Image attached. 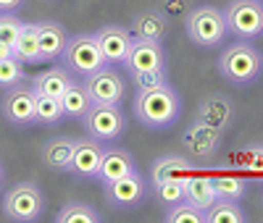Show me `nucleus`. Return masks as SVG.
<instances>
[{
    "label": "nucleus",
    "instance_id": "1",
    "mask_svg": "<svg viewBox=\"0 0 263 223\" xmlns=\"http://www.w3.org/2000/svg\"><path fill=\"white\" fill-rule=\"evenodd\" d=\"M135 116L147 129H168L182 116V100L179 92L171 84L137 92L135 97Z\"/></svg>",
    "mask_w": 263,
    "mask_h": 223
},
{
    "label": "nucleus",
    "instance_id": "2",
    "mask_svg": "<svg viewBox=\"0 0 263 223\" xmlns=\"http://www.w3.org/2000/svg\"><path fill=\"white\" fill-rule=\"evenodd\" d=\"M260 71H263V55L255 45H250L245 39L232 42L221 53V58H218V74L234 87L253 84L260 76Z\"/></svg>",
    "mask_w": 263,
    "mask_h": 223
},
{
    "label": "nucleus",
    "instance_id": "3",
    "mask_svg": "<svg viewBox=\"0 0 263 223\" xmlns=\"http://www.w3.org/2000/svg\"><path fill=\"white\" fill-rule=\"evenodd\" d=\"M48 199L34 181H18L3 194V215L13 223H32L45 215Z\"/></svg>",
    "mask_w": 263,
    "mask_h": 223
},
{
    "label": "nucleus",
    "instance_id": "4",
    "mask_svg": "<svg viewBox=\"0 0 263 223\" xmlns=\"http://www.w3.org/2000/svg\"><path fill=\"white\" fill-rule=\"evenodd\" d=\"M184 32H187L190 42L197 45V48H218L227 37L224 13L213 6L190 8L184 16Z\"/></svg>",
    "mask_w": 263,
    "mask_h": 223
},
{
    "label": "nucleus",
    "instance_id": "5",
    "mask_svg": "<svg viewBox=\"0 0 263 223\" xmlns=\"http://www.w3.org/2000/svg\"><path fill=\"white\" fill-rule=\"evenodd\" d=\"M82 124L92 139L98 142H116L126 131V118L119 103H92V108L82 116Z\"/></svg>",
    "mask_w": 263,
    "mask_h": 223
},
{
    "label": "nucleus",
    "instance_id": "6",
    "mask_svg": "<svg viewBox=\"0 0 263 223\" xmlns=\"http://www.w3.org/2000/svg\"><path fill=\"white\" fill-rule=\"evenodd\" d=\"M227 32L237 39L253 42L263 37V3L260 0H232L224 11Z\"/></svg>",
    "mask_w": 263,
    "mask_h": 223
},
{
    "label": "nucleus",
    "instance_id": "7",
    "mask_svg": "<svg viewBox=\"0 0 263 223\" xmlns=\"http://www.w3.org/2000/svg\"><path fill=\"white\" fill-rule=\"evenodd\" d=\"M61 58H63L66 69H69L71 74H77V76H82V79L87 74L98 71L100 66H105L95 34H74V37H69Z\"/></svg>",
    "mask_w": 263,
    "mask_h": 223
},
{
    "label": "nucleus",
    "instance_id": "8",
    "mask_svg": "<svg viewBox=\"0 0 263 223\" xmlns=\"http://www.w3.org/2000/svg\"><path fill=\"white\" fill-rule=\"evenodd\" d=\"M34 105H37L34 89L29 84H16L0 100V113L11 126H34Z\"/></svg>",
    "mask_w": 263,
    "mask_h": 223
},
{
    "label": "nucleus",
    "instance_id": "9",
    "mask_svg": "<svg viewBox=\"0 0 263 223\" xmlns=\"http://www.w3.org/2000/svg\"><path fill=\"white\" fill-rule=\"evenodd\" d=\"M84 87L90 92L92 103H121L126 95V84L121 74L116 71V66H100L98 71L84 76Z\"/></svg>",
    "mask_w": 263,
    "mask_h": 223
},
{
    "label": "nucleus",
    "instance_id": "10",
    "mask_svg": "<svg viewBox=\"0 0 263 223\" xmlns=\"http://www.w3.org/2000/svg\"><path fill=\"white\" fill-rule=\"evenodd\" d=\"M103 189H105V202L111 208L129 210V208H137L145 199V178L140 171H132L129 176L103 184Z\"/></svg>",
    "mask_w": 263,
    "mask_h": 223
},
{
    "label": "nucleus",
    "instance_id": "11",
    "mask_svg": "<svg viewBox=\"0 0 263 223\" xmlns=\"http://www.w3.org/2000/svg\"><path fill=\"white\" fill-rule=\"evenodd\" d=\"M129 74H137V71H150V69H161L166 66V53H163V45L158 39H142V37H132V45L126 50L124 63Z\"/></svg>",
    "mask_w": 263,
    "mask_h": 223
},
{
    "label": "nucleus",
    "instance_id": "12",
    "mask_svg": "<svg viewBox=\"0 0 263 223\" xmlns=\"http://www.w3.org/2000/svg\"><path fill=\"white\" fill-rule=\"evenodd\" d=\"M95 37H98V48L103 53V60L108 66H121L129 45H132V32L121 24H105L103 29L95 32Z\"/></svg>",
    "mask_w": 263,
    "mask_h": 223
},
{
    "label": "nucleus",
    "instance_id": "13",
    "mask_svg": "<svg viewBox=\"0 0 263 223\" xmlns=\"http://www.w3.org/2000/svg\"><path fill=\"white\" fill-rule=\"evenodd\" d=\"M221 139H224V131L216 129L205 121H195L182 137V145L197 155V158H213V155L218 152V147H221Z\"/></svg>",
    "mask_w": 263,
    "mask_h": 223
},
{
    "label": "nucleus",
    "instance_id": "14",
    "mask_svg": "<svg viewBox=\"0 0 263 223\" xmlns=\"http://www.w3.org/2000/svg\"><path fill=\"white\" fill-rule=\"evenodd\" d=\"M132 171H137V160L135 155L124 147H103V158H100V168H98V181L108 184L116 181L121 176H129Z\"/></svg>",
    "mask_w": 263,
    "mask_h": 223
},
{
    "label": "nucleus",
    "instance_id": "15",
    "mask_svg": "<svg viewBox=\"0 0 263 223\" xmlns=\"http://www.w3.org/2000/svg\"><path fill=\"white\" fill-rule=\"evenodd\" d=\"M100 158H103V142H98L92 137L74 139V155H71L69 171L82 178H95L98 168H100Z\"/></svg>",
    "mask_w": 263,
    "mask_h": 223
},
{
    "label": "nucleus",
    "instance_id": "16",
    "mask_svg": "<svg viewBox=\"0 0 263 223\" xmlns=\"http://www.w3.org/2000/svg\"><path fill=\"white\" fill-rule=\"evenodd\" d=\"M197 121H205L216 129L227 131L234 121V103L227 97V95H205L200 100V105H197Z\"/></svg>",
    "mask_w": 263,
    "mask_h": 223
},
{
    "label": "nucleus",
    "instance_id": "17",
    "mask_svg": "<svg viewBox=\"0 0 263 223\" xmlns=\"http://www.w3.org/2000/svg\"><path fill=\"white\" fill-rule=\"evenodd\" d=\"M37 39H40L42 63H50V60L61 58L66 42H69V32L58 21H37Z\"/></svg>",
    "mask_w": 263,
    "mask_h": 223
},
{
    "label": "nucleus",
    "instance_id": "18",
    "mask_svg": "<svg viewBox=\"0 0 263 223\" xmlns=\"http://www.w3.org/2000/svg\"><path fill=\"white\" fill-rule=\"evenodd\" d=\"M195 173V166L184 158V155H163L153 163L150 168V184L156 187L161 181H174V178H190Z\"/></svg>",
    "mask_w": 263,
    "mask_h": 223
},
{
    "label": "nucleus",
    "instance_id": "19",
    "mask_svg": "<svg viewBox=\"0 0 263 223\" xmlns=\"http://www.w3.org/2000/svg\"><path fill=\"white\" fill-rule=\"evenodd\" d=\"M74 82V74L66 69V66H53V69L48 71H42L32 79V89H34V95H45V97H58L66 92V87H69Z\"/></svg>",
    "mask_w": 263,
    "mask_h": 223
},
{
    "label": "nucleus",
    "instance_id": "20",
    "mask_svg": "<svg viewBox=\"0 0 263 223\" xmlns=\"http://www.w3.org/2000/svg\"><path fill=\"white\" fill-rule=\"evenodd\" d=\"M71 155H74V139L71 137H53L50 142L42 145L40 160L50 171H69Z\"/></svg>",
    "mask_w": 263,
    "mask_h": 223
},
{
    "label": "nucleus",
    "instance_id": "21",
    "mask_svg": "<svg viewBox=\"0 0 263 223\" xmlns=\"http://www.w3.org/2000/svg\"><path fill=\"white\" fill-rule=\"evenodd\" d=\"M129 32H132V37L163 42V37L168 34V18L161 11H140L135 18H132Z\"/></svg>",
    "mask_w": 263,
    "mask_h": 223
},
{
    "label": "nucleus",
    "instance_id": "22",
    "mask_svg": "<svg viewBox=\"0 0 263 223\" xmlns=\"http://www.w3.org/2000/svg\"><path fill=\"white\" fill-rule=\"evenodd\" d=\"M184 199L192 205H197L200 210H208L216 202V187H213V178L211 176H190L184 178Z\"/></svg>",
    "mask_w": 263,
    "mask_h": 223
},
{
    "label": "nucleus",
    "instance_id": "23",
    "mask_svg": "<svg viewBox=\"0 0 263 223\" xmlns=\"http://www.w3.org/2000/svg\"><path fill=\"white\" fill-rule=\"evenodd\" d=\"M61 108H63V116L69 118H82L92 108V97L87 92L84 82H71L66 87V92L61 95Z\"/></svg>",
    "mask_w": 263,
    "mask_h": 223
},
{
    "label": "nucleus",
    "instance_id": "24",
    "mask_svg": "<svg viewBox=\"0 0 263 223\" xmlns=\"http://www.w3.org/2000/svg\"><path fill=\"white\" fill-rule=\"evenodd\" d=\"M13 55L21 60V63H42V55H40V39H37V21H24L16 42H13Z\"/></svg>",
    "mask_w": 263,
    "mask_h": 223
},
{
    "label": "nucleus",
    "instance_id": "25",
    "mask_svg": "<svg viewBox=\"0 0 263 223\" xmlns=\"http://www.w3.org/2000/svg\"><path fill=\"white\" fill-rule=\"evenodd\" d=\"M245 220H248V215L237 199L218 197L208 210H203V223H245Z\"/></svg>",
    "mask_w": 263,
    "mask_h": 223
},
{
    "label": "nucleus",
    "instance_id": "26",
    "mask_svg": "<svg viewBox=\"0 0 263 223\" xmlns=\"http://www.w3.org/2000/svg\"><path fill=\"white\" fill-rule=\"evenodd\" d=\"M103 215L84 202H66L58 213H55V223H100Z\"/></svg>",
    "mask_w": 263,
    "mask_h": 223
},
{
    "label": "nucleus",
    "instance_id": "27",
    "mask_svg": "<svg viewBox=\"0 0 263 223\" xmlns=\"http://www.w3.org/2000/svg\"><path fill=\"white\" fill-rule=\"evenodd\" d=\"M63 116V108L58 97H45V95H37V105H34V124L40 126H55L61 124Z\"/></svg>",
    "mask_w": 263,
    "mask_h": 223
},
{
    "label": "nucleus",
    "instance_id": "28",
    "mask_svg": "<svg viewBox=\"0 0 263 223\" xmlns=\"http://www.w3.org/2000/svg\"><path fill=\"white\" fill-rule=\"evenodd\" d=\"M213 187H216V197L221 199H242L245 192H248V184L242 181L239 176H232V173H224V176H216L213 178Z\"/></svg>",
    "mask_w": 263,
    "mask_h": 223
},
{
    "label": "nucleus",
    "instance_id": "29",
    "mask_svg": "<svg viewBox=\"0 0 263 223\" xmlns=\"http://www.w3.org/2000/svg\"><path fill=\"white\" fill-rule=\"evenodd\" d=\"M163 220L166 223H203V210L192 202H187V199H179L177 205L166 208Z\"/></svg>",
    "mask_w": 263,
    "mask_h": 223
},
{
    "label": "nucleus",
    "instance_id": "30",
    "mask_svg": "<svg viewBox=\"0 0 263 223\" xmlns=\"http://www.w3.org/2000/svg\"><path fill=\"white\" fill-rule=\"evenodd\" d=\"M132 82H135L137 92H147V89L166 87L168 84V71H166V66H161V69H150V71H137V74H132Z\"/></svg>",
    "mask_w": 263,
    "mask_h": 223
},
{
    "label": "nucleus",
    "instance_id": "31",
    "mask_svg": "<svg viewBox=\"0 0 263 223\" xmlns=\"http://www.w3.org/2000/svg\"><path fill=\"white\" fill-rule=\"evenodd\" d=\"M153 189H156V199H158L163 208H171V205H177L179 199H184V181H182V178L161 181V184H156Z\"/></svg>",
    "mask_w": 263,
    "mask_h": 223
},
{
    "label": "nucleus",
    "instance_id": "32",
    "mask_svg": "<svg viewBox=\"0 0 263 223\" xmlns=\"http://www.w3.org/2000/svg\"><path fill=\"white\" fill-rule=\"evenodd\" d=\"M21 82H24V63H21L16 55L0 60V87L11 89V87H16Z\"/></svg>",
    "mask_w": 263,
    "mask_h": 223
},
{
    "label": "nucleus",
    "instance_id": "33",
    "mask_svg": "<svg viewBox=\"0 0 263 223\" xmlns=\"http://www.w3.org/2000/svg\"><path fill=\"white\" fill-rule=\"evenodd\" d=\"M234 160H237V166L242 168V171H250L255 176H263V147L260 145L248 147L245 152H239Z\"/></svg>",
    "mask_w": 263,
    "mask_h": 223
},
{
    "label": "nucleus",
    "instance_id": "34",
    "mask_svg": "<svg viewBox=\"0 0 263 223\" xmlns=\"http://www.w3.org/2000/svg\"><path fill=\"white\" fill-rule=\"evenodd\" d=\"M21 27H24V21H18L13 13H3V11H0V42H8L13 48V42H16Z\"/></svg>",
    "mask_w": 263,
    "mask_h": 223
},
{
    "label": "nucleus",
    "instance_id": "35",
    "mask_svg": "<svg viewBox=\"0 0 263 223\" xmlns=\"http://www.w3.org/2000/svg\"><path fill=\"white\" fill-rule=\"evenodd\" d=\"M187 6L190 0H161V8H163V16L166 18H174V16H187Z\"/></svg>",
    "mask_w": 263,
    "mask_h": 223
},
{
    "label": "nucleus",
    "instance_id": "36",
    "mask_svg": "<svg viewBox=\"0 0 263 223\" xmlns=\"http://www.w3.org/2000/svg\"><path fill=\"white\" fill-rule=\"evenodd\" d=\"M24 6V0H0V11L3 13H13Z\"/></svg>",
    "mask_w": 263,
    "mask_h": 223
},
{
    "label": "nucleus",
    "instance_id": "37",
    "mask_svg": "<svg viewBox=\"0 0 263 223\" xmlns=\"http://www.w3.org/2000/svg\"><path fill=\"white\" fill-rule=\"evenodd\" d=\"M3 58H13V48L8 42H0V60H3Z\"/></svg>",
    "mask_w": 263,
    "mask_h": 223
},
{
    "label": "nucleus",
    "instance_id": "38",
    "mask_svg": "<svg viewBox=\"0 0 263 223\" xmlns=\"http://www.w3.org/2000/svg\"><path fill=\"white\" fill-rule=\"evenodd\" d=\"M6 187V168H3V163H0V189Z\"/></svg>",
    "mask_w": 263,
    "mask_h": 223
}]
</instances>
